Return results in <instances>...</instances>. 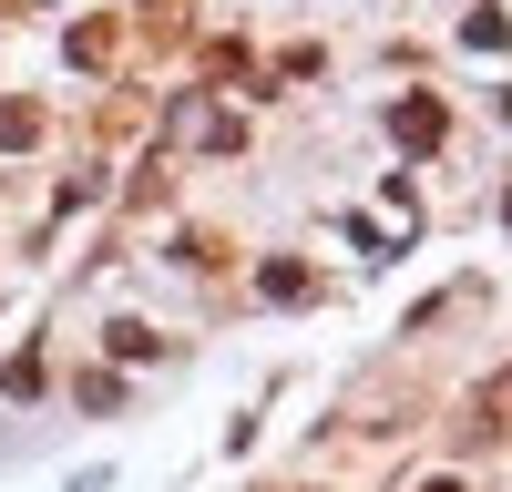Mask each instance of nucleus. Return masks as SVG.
Segmentation results:
<instances>
[{
  "label": "nucleus",
  "mask_w": 512,
  "mask_h": 492,
  "mask_svg": "<svg viewBox=\"0 0 512 492\" xmlns=\"http://www.w3.org/2000/svg\"><path fill=\"white\" fill-rule=\"evenodd\" d=\"M400 144L431 154V144H441V103H400Z\"/></svg>",
  "instance_id": "nucleus-1"
},
{
  "label": "nucleus",
  "mask_w": 512,
  "mask_h": 492,
  "mask_svg": "<svg viewBox=\"0 0 512 492\" xmlns=\"http://www.w3.org/2000/svg\"><path fill=\"white\" fill-rule=\"evenodd\" d=\"M256 287H267V298H308V267H297V257H277V267L256 277Z\"/></svg>",
  "instance_id": "nucleus-2"
},
{
  "label": "nucleus",
  "mask_w": 512,
  "mask_h": 492,
  "mask_svg": "<svg viewBox=\"0 0 512 492\" xmlns=\"http://www.w3.org/2000/svg\"><path fill=\"white\" fill-rule=\"evenodd\" d=\"M31 134H41V113L31 103H0V144H31Z\"/></svg>",
  "instance_id": "nucleus-3"
}]
</instances>
